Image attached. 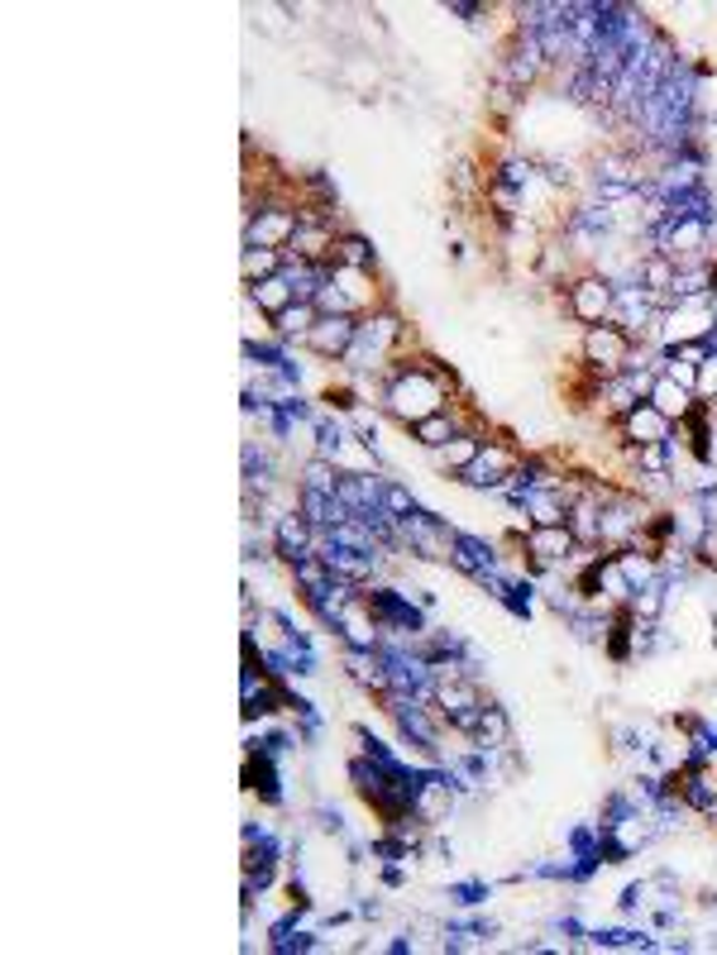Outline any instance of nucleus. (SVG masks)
I'll return each instance as SVG.
<instances>
[{
	"label": "nucleus",
	"mask_w": 717,
	"mask_h": 955,
	"mask_svg": "<svg viewBox=\"0 0 717 955\" xmlns=\"http://www.w3.org/2000/svg\"><path fill=\"white\" fill-rule=\"evenodd\" d=\"M344 81H354V87H374L378 67L374 63H350V67H344Z\"/></svg>",
	"instance_id": "16"
},
{
	"label": "nucleus",
	"mask_w": 717,
	"mask_h": 955,
	"mask_svg": "<svg viewBox=\"0 0 717 955\" xmlns=\"http://www.w3.org/2000/svg\"><path fill=\"white\" fill-rule=\"evenodd\" d=\"M297 225H301V215L293 206L268 201V206H258V211L244 215V248H278V254H287Z\"/></svg>",
	"instance_id": "4"
},
{
	"label": "nucleus",
	"mask_w": 717,
	"mask_h": 955,
	"mask_svg": "<svg viewBox=\"0 0 717 955\" xmlns=\"http://www.w3.org/2000/svg\"><path fill=\"white\" fill-rule=\"evenodd\" d=\"M316 321H321V311H316V301H293L278 321H273V330H278L283 344H301L316 330Z\"/></svg>",
	"instance_id": "11"
},
{
	"label": "nucleus",
	"mask_w": 717,
	"mask_h": 955,
	"mask_svg": "<svg viewBox=\"0 0 717 955\" xmlns=\"http://www.w3.org/2000/svg\"><path fill=\"white\" fill-rule=\"evenodd\" d=\"M698 401H703V397H698ZM708 411H713V417H717V392L708 397Z\"/></svg>",
	"instance_id": "17"
},
{
	"label": "nucleus",
	"mask_w": 717,
	"mask_h": 955,
	"mask_svg": "<svg viewBox=\"0 0 717 955\" xmlns=\"http://www.w3.org/2000/svg\"><path fill=\"white\" fill-rule=\"evenodd\" d=\"M244 793L258 798L264 808H278L283 802L278 751H268V745H250V751H244Z\"/></svg>",
	"instance_id": "6"
},
{
	"label": "nucleus",
	"mask_w": 717,
	"mask_h": 955,
	"mask_svg": "<svg viewBox=\"0 0 717 955\" xmlns=\"http://www.w3.org/2000/svg\"><path fill=\"white\" fill-rule=\"evenodd\" d=\"M641 349H660V344H646L641 335H631V330L617 325V321H603V325L578 330V358H584V364H593L598 373H608V378H622V373L641 368V364H637Z\"/></svg>",
	"instance_id": "1"
},
{
	"label": "nucleus",
	"mask_w": 717,
	"mask_h": 955,
	"mask_svg": "<svg viewBox=\"0 0 717 955\" xmlns=\"http://www.w3.org/2000/svg\"><path fill=\"white\" fill-rule=\"evenodd\" d=\"M717 315L708 307V297H688L680 307H670L660 315V349H674V344H694V340H713Z\"/></svg>",
	"instance_id": "3"
},
{
	"label": "nucleus",
	"mask_w": 717,
	"mask_h": 955,
	"mask_svg": "<svg viewBox=\"0 0 717 955\" xmlns=\"http://www.w3.org/2000/svg\"><path fill=\"white\" fill-rule=\"evenodd\" d=\"M713 392H717V349H713V354L698 364V387H694V397H703V401H708Z\"/></svg>",
	"instance_id": "15"
},
{
	"label": "nucleus",
	"mask_w": 717,
	"mask_h": 955,
	"mask_svg": "<svg viewBox=\"0 0 717 955\" xmlns=\"http://www.w3.org/2000/svg\"><path fill=\"white\" fill-rule=\"evenodd\" d=\"M283 268H287V254H278V248H244V258H240V278H244V287L278 278Z\"/></svg>",
	"instance_id": "12"
},
{
	"label": "nucleus",
	"mask_w": 717,
	"mask_h": 955,
	"mask_svg": "<svg viewBox=\"0 0 717 955\" xmlns=\"http://www.w3.org/2000/svg\"><path fill=\"white\" fill-rule=\"evenodd\" d=\"M646 401H651V407H655V411H660V417H665V421H684L688 411H694V401H698V397L688 392V387H680V382H674L670 373H655V382H651V397H646Z\"/></svg>",
	"instance_id": "8"
},
{
	"label": "nucleus",
	"mask_w": 717,
	"mask_h": 955,
	"mask_svg": "<svg viewBox=\"0 0 717 955\" xmlns=\"http://www.w3.org/2000/svg\"><path fill=\"white\" fill-rule=\"evenodd\" d=\"M488 440L484 435H468V431H460L450 440V445H440L435 454H431V464H435V474H445V478H460L468 464L478 459V449H484Z\"/></svg>",
	"instance_id": "7"
},
{
	"label": "nucleus",
	"mask_w": 717,
	"mask_h": 955,
	"mask_svg": "<svg viewBox=\"0 0 717 955\" xmlns=\"http://www.w3.org/2000/svg\"><path fill=\"white\" fill-rule=\"evenodd\" d=\"M411 445L417 449H426V454H435L440 445H450L454 435H460V425H454V417H450V407L445 411H435V417H426V421H417L411 425Z\"/></svg>",
	"instance_id": "10"
},
{
	"label": "nucleus",
	"mask_w": 717,
	"mask_h": 955,
	"mask_svg": "<svg viewBox=\"0 0 717 955\" xmlns=\"http://www.w3.org/2000/svg\"><path fill=\"white\" fill-rule=\"evenodd\" d=\"M378 511H383V517H393V521H407V517H417V497H411L397 478H383V488H378Z\"/></svg>",
	"instance_id": "13"
},
{
	"label": "nucleus",
	"mask_w": 717,
	"mask_h": 955,
	"mask_svg": "<svg viewBox=\"0 0 717 955\" xmlns=\"http://www.w3.org/2000/svg\"><path fill=\"white\" fill-rule=\"evenodd\" d=\"M613 311H617V287L603 278L598 268L574 273V278H570V321L578 330H588V325L613 321Z\"/></svg>",
	"instance_id": "2"
},
{
	"label": "nucleus",
	"mask_w": 717,
	"mask_h": 955,
	"mask_svg": "<svg viewBox=\"0 0 717 955\" xmlns=\"http://www.w3.org/2000/svg\"><path fill=\"white\" fill-rule=\"evenodd\" d=\"M340 263H350V268H378V254L368 248L364 234L340 230Z\"/></svg>",
	"instance_id": "14"
},
{
	"label": "nucleus",
	"mask_w": 717,
	"mask_h": 955,
	"mask_svg": "<svg viewBox=\"0 0 717 955\" xmlns=\"http://www.w3.org/2000/svg\"><path fill=\"white\" fill-rule=\"evenodd\" d=\"M244 301H254V307L264 311L268 321H278V315H283L287 307H293V301H297V292H293V282H287L283 273H278V278H268V282L244 287Z\"/></svg>",
	"instance_id": "9"
},
{
	"label": "nucleus",
	"mask_w": 717,
	"mask_h": 955,
	"mask_svg": "<svg viewBox=\"0 0 717 955\" xmlns=\"http://www.w3.org/2000/svg\"><path fill=\"white\" fill-rule=\"evenodd\" d=\"M358 340V315H321L316 330L307 340L297 344V349H307L311 358H321V364H344Z\"/></svg>",
	"instance_id": "5"
}]
</instances>
